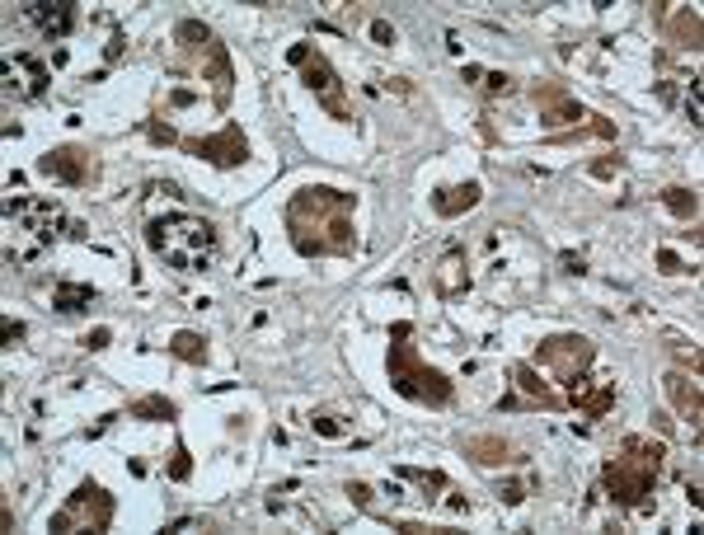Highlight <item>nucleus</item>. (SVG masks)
<instances>
[{"label":"nucleus","instance_id":"7","mask_svg":"<svg viewBox=\"0 0 704 535\" xmlns=\"http://www.w3.org/2000/svg\"><path fill=\"white\" fill-rule=\"evenodd\" d=\"M118 503H113V493H104L94 479H85L76 493H71V503L62 512H52V531L57 535H71V531H108V521H113Z\"/></svg>","mask_w":704,"mask_h":535},{"label":"nucleus","instance_id":"22","mask_svg":"<svg viewBox=\"0 0 704 535\" xmlns=\"http://www.w3.org/2000/svg\"><path fill=\"white\" fill-rule=\"evenodd\" d=\"M174 43L184 47L188 57H193V62H198L202 52H207V47L216 43L212 38V29H207V24H198V19H184V24H179V29H174Z\"/></svg>","mask_w":704,"mask_h":535},{"label":"nucleus","instance_id":"36","mask_svg":"<svg viewBox=\"0 0 704 535\" xmlns=\"http://www.w3.org/2000/svg\"><path fill=\"white\" fill-rule=\"evenodd\" d=\"M348 498L357 507H371V489H367V484H348Z\"/></svg>","mask_w":704,"mask_h":535},{"label":"nucleus","instance_id":"4","mask_svg":"<svg viewBox=\"0 0 704 535\" xmlns=\"http://www.w3.org/2000/svg\"><path fill=\"white\" fill-rule=\"evenodd\" d=\"M395 338L390 352H385V371H390V385H395L404 399H418V404H432V409H446L451 399H456V385L446 381L437 367L423 362V352L414 343H404L409 338V324H395Z\"/></svg>","mask_w":704,"mask_h":535},{"label":"nucleus","instance_id":"10","mask_svg":"<svg viewBox=\"0 0 704 535\" xmlns=\"http://www.w3.org/2000/svg\"><path fill=\"white\" fill-rule=\"evenodd\" d=\"M47 80H52V71H47L43 57H29V52L5 57V99H10V104L38 99V94L47 90Z\"/></svg>","mask_w":704,"mask_h":535},{"label":"nucleus","instance_id":"31","mask_svg":"<svg viewBox=\"0 0 704 535\" xmlns=\"http://www.w3.org/2000/svg\"><path fill=\"white\" fill-rule=\"evenodd\" d=\"M371 38H376L381 47H395V29H390L385 19H371Z\"/></svg>","mask_w":704,"mask_h":535},{"label":"nucleus","instance_id":"18","mask_svg":"<svg viewBox=\"0 0 704 535\" xmlns=\"http://www.w3.org/2000/svg\"><path fill=\"white\" fill-rule=\"evenodd\" d=\"M573 390V409L582 413V418H606V413L615 409V385H597V390H587V376H582L578 385H568Z\"/></svg>","mask_w":704,"mask_h":535},{"label":"nucleus","instance_id":"30","mask_svg":"<svg viewBox=\"0 0 704 535\" xmlns=\"http://www.w3.org/2000/svg\"><path fill=\"white\" fill-rule=\"evenodd\" d=\"M686 113H690V123H695V127L704 123V118H700V80H695V76H690V90H686Z\"/></svg>","mask_w":704,"mask_h":535},{"label":"nucleus","instance_id":"38","mask_svg":"<svg viewBox=\"0 0 704 535\" xmlns=\"http://www.w3.org/2000/svg\"><path fill=\"white\" fill-rule=\"evenodd\" d=\"M5 338H10V343H19V338H24V324H19V320H5Z\"/></svg>","mask_w":704,"mask_h":535},{"label":"nucleus","instance_id":"16","mask_svg":"<svg viewBox=\"0 0 704 535\" xmlns=\"http://www.w3.org/2000/svg\"><path fill=\"white\" fill-rule=\"evenodd\" d=\"M479 198H484V193H479V184H475V179H470V184L437 188V193H432V212H437V216H446V221H456V216H465V212H470V207H475Z\"/></svg>","mask_w":704,"mask_h":535},{"label":"nucleus","instance_id":"11","mask_svg":"<svg viewBox=\"0 0 704 535\" xmlns=\"http://www.w3.org/2000/svg\"><path fill=\"white\" fill-rule=\"evenodd\" d=\"M38 174H47V179H57L66 188H80L94 179V155L80 151V146H57V151L38 155Z\"/></svg>","mask_w":704,"mask_h":535},{"label":"nucleus","instance_id":"9","mask_svg":"<svg viewBox=\"0 0 704 535\" xmlns=\"http://www.w3.org/2000/svg\"><path fill=\"white\" fill-rule=\"evenodd\" d=\"M179 146H184L188 155L212 160V165H221V169H235L249 160V137L235 123H226L221 132H212V137H188V141H179Z\"/></svg>","mask_w":704,"mask_h":535},{"label":"nucleus","instance_id":"28","mask_svg":"<svg viewBox=\"0 0 704 535\" xmlns=\"http://www.w3.org/2000/svg\"><path fill=\"white\" fill-rule=\"evenodd\" d=\"M169 479H174V484H184L188 474H193V456H188V446H174V460H169Z\"/></svg>","mask_w":704,"mask_h":535},{"label":"nucleus","instance_id":"33","mask_svg":"<svg viewBox=\"0 0 704 535\" xmlns=\"http://www.w3.org/2000/svg\"><path fill=\"white\" fill-rule=\"evenodd\" d=\"M108 338H113V329H94V334H85L80 343H85L90 352H99V348H108Z\"/></svg>","mask_w":704,"mask_h":535},{"label":"nucleus","instance_id":"3","mask_svg":"<svg viewBox=\"0 0 704 535\" xmlns=\"http://www.w3.org/2000/svg\"><path fill=\"white\" fill-rule=\"evenodd\" d=\"M5 226H10V240H5V259L10 263H33L43 259L47 249L57 245V235L66 226L62 202L52 198H10L5 202Z\"/></svg>","mask_w":704,"mask_h":535},{"label":"nucleus","instance_id":"2","mask_svg":"<svg viewBox=\"0 0 704 535\" xmlns=\"http://www.w3.org/2000/svg\"><path fill=\"white\" fill-rule=\"evenodd\" d=\"M146 245L165 268L174 273H207L221 254V240H216V226L207 216L193 212H165L146 221Z\"/></svg>","mask_w":704,"mask_h":535},{"label":"nucleus","instance_id":"12","mask_svg":"<svg viewBox=\"0 0 704 535\" xmlns=\"http://www.w3.org/2000/svg\"><path fill=\"white\" fill-rule=\"evenodd\" d=\"M536 108H540V123L545 127H573V132H578V127L587 123L582 104L564 90V85H554V80L536 85Z\"/></svg>","mask_w":704,"mask_h":535},{"label":"nucleus","instance_id":"24","mask_svg":"<svg viewBox=\"0 0 704 535\" xmlns=\"http://www.w3.org/2000/svg\"><path fill=\"white\" fill-rule=\"evenodd\" d=\"M667 38H672L676 47H690V52H695V47H700V15H695V10H676L672 24H667Z\"/></svg>","mask_w":704,"mask_h":535},{"label":"nucleus","instance_id":"21","mask_svg":"<svg viewBox=\"0 0 704 535\" xmlns=\"http://www.w3.org/2000/svg\"><path fill=\"white\" fill-rule=\"evenodd\" d=\"M179 362H193V367H202L207 362V338L198 334V329H179V334H169V343H165Z\"/></svg>","mask_w":704,"mask_h":535},{"label":"nucleus","instance_id":"34","mask_svg":"<svg viewBox=\"0 0 704 535\" xmlns=\"http://www.w3.org/2000/svg\"><path fill=\"white\" fill-rule=\"evenodd\" d=\"M658 263H662V273H686V268H681V259H676L672 249H658Z\"/></svg>","mask_w":704,"mask_h":535},{"label":"nucleus","instance_id":"17","mask_svg":"<svg viewBox=\"0 0 704 535\" xmlns=\"http://www.w3.org/2000/svg\"><path fill=\"white\" fill-rule=\"evenodd\" d=\"M432 282H437V296H465L470 291V273H465V254L460 249H451V254H442V263H437V273H432Z\"/></svg>","mask_w":704,"mask_h":535},{"label":"nucleus","instance_id":"37","mask_svg":"<svg viewBox=\"0 0 704 535\" xmlns=\"http://www.w3.org/2000/svg\"><path fill=\"white\" fill-rule=\"evenodd\" d=\"M498 498H503L507 507H517L521 498H526V493H521V484H503V489H498Z\"/></svg>","mask_w":704,"mask_h":535},{"label":"nucleus","instance_id":"20","mask_svg":"<svg viewBox=\"0 0 704 535\" xmlns=\"http://www.w3.org/2000/svg\"><path fill=\"white\" fill-rule=\"evenodd\" d=\"M465 456L475 460V465H507L512 460V446L498 437V432H484V437H465Z\"/></svg>","mask_w":704,"mask_h":535},{"label":"nucleus","instance_id":"25","mask_svg":"<svg viewBox=\"0 0 704 535\" xmlns=\"http://www.w3.org/2000/svg\"><path fill=\"white\" fill-rule=\"evenodd\" d=\"M174 399L165 395H141L137 404H132V418H141V423H174Z\"/></svg>","mask_w":704,"mask_h":535},{"label":"nucleus","instance_id":"29","mask_svg":"<svg viewBox=\"0 0 704 535\" xmlns=\"http://www.w3.org/2000/svg\"><path fill=\"white\" fill-rule=\"evenodd\" d=\"M479 85H484V94H493V99H498V94H512V90H517V80L507 76V71H489V76L479 80Z\"/></svg>","mask_w":704,"mask_h":535},{"label":"nucleus","instance_id":"6","mask_svg":"<svg viewBox=\"0 0 704 535\" xmlns=\"http://www.w3.org/2000/svg\"><path fill=\"white\" fill-rule=\"evenodd\" d=\"M592 362H597V343L587 334H554L536 348V367L550 371L559 385H578Z\"/></svg>","mask_w":704,"mask_h":535},{"label":"nucleus","instance_id":"26","mask_svg":"<svg viewBox=\"0 0 704 535\" xmlns=\"http://www.w3.org/2000/svg\"><path fill=\"white\" fill-rule=\"evenodd\" d=\"M662 202H667V212L681 216V221H690V216L700 212V198H695V188H681V184L662 188Z\"/></svg>","mask_w":704,"mask_h":535},{"label":"nucleus","instance_id":"1","mask_svg":"<svg viewBox=\"0 0 704 535\" xmlns=\"http://www.w3.org/2000/svg\"><path fill=\"white\" fill-rule=\"evenodd\" d=\"M352 212H357V193H343V188L329 184L301 188L287 202V235L296 254H306V259H348L357 249Z\"/></svg>","mask_w":704,"mask_h":535},{"label":"nucleus","instance_id":"14","mask_svg":"<svg viewBox=\"0 0 704 535\" xmlns=\"http://www.w3.org/2000/svg\"><path fill=\"white\" fill-rule=\"evenodd\" d=\"M667 399H672V409L686 418L690 428L700 432V413H704V390H700V376H686V371H667V381H662Z\"/></svg>","mask_w":704,"mask_h":535},{"label":"nucleus","instance_id":"5","mask_svg":"<svg viewBox=\"0 0 704 535\" xmlns=\"http://www.w3.org/2000/svg\"><path fill=\"white\" fill-rule=\"evenodd\" d=\"M658 470H662V442L629 437L625 451L601 465V484H606V493H611L615 507H643V498L653 493Z\"/></svg>","mask_w":704,"mask_h":535},{"label":"nucleus","instance_id":"13","mask_svg":"<svg viewBox=\"0 0 704 535\" xmlns=\"http://www.w3.org/2000/svg\"><path fill=\"white\" fill-rule=\"evenodd\" d=\"M24 24L43 33L47 43H57L76 29V0H29L24 5Z\"/></svg>","mask_w":704,"mask_h":535},{"label":"nucleus","instance_id":"35","mask_svg":"<svg viewBox=\"0 0 704 535\" xmlns=\"http://www.w3.org/2000/svg\"><path fill=\"white\" fill-rule=\"evenodd\" d=\"M592 174H597V179H611V174H620V155H615V160H597V165H592Z\"/></svg>","mask_w":704,"mask_h":535},{"label":"nucleus","instance_id":"23","mask_svg":"<svg viewBox=\"0 0 704 535\" xmlns=\"http://www.w3.org/2000/svg\"><path fill=\"white\" fill-rule=\"evenodd\" d=\"M90 301H94V287H90V282H57V291H52V306L66 310V315L85 310Z\"/></svg>","mask_w":704,"mask_h":535},{"label":"nucleus","instance_id":"19","mask_svg":"<svg viewBox=\"0 0 704 535\" xmlns=\"http://www.w3.org/2000/svg\"><path fill=\"white\" fill-rule=\"evenodd\" d=\"M512 381H517L521 395H531L540 404V409H564V399L550 390V381H540V371L531 367V362H521V367H512Z\"/></svg>","mask_w":704,"mask_h":535},{"label":"nucleus","instance_id":"32","mask_svg":"<svg viewBox=\"0 0 704 535\" xmlns=\"http://www.w3.org/2000/svg\"><path fill=\"white\" fill-rule=\"evenodd\" d=\"M146 132H151V141H160V146H174V141H179V137H174V127H160V123H146Z\"/></svg>","mask_w":704,"mask_h":535},{"label":"nucleus","instance_id":"8","mask_svg":"<svg viewBox=\"0 0 704 535\" xmlns=\"http://www.w3.org/2000/svg\"><path fill=\"white\" fill-rule=\"evenodd\" d=\"M291 62L301 66V80H306V90L315 94L324 104V113L329 118H338V123H352V108H348V99H343V80H338V71L329 62H324L315 47H291Z\"/></svg>","mask_w":704,"mask_h":535},{"label":"nucleus","instance_id":"27","mask_svg":"<svg viewBox=\"0 0 704 535\" xmlns=\"http://www.w3.org/2000/svg\"><path fill=\"white\" fill-rule=\"evenodd\" d=\"M310 428L320 432V437H334V442L338 437H348V423H338L334 413H310Z\"/></svg>","mask_w":704,"mask_h":535},{"label":"nucleus","instance_id":"15","mask_svg":"<svg viewBox=\"0 0 704 535\" xmlns=\"http://www.w3.org/2000/svg\"><path fill=\"white\" fill-rule=\"evenodd\" d=\"M198 71H202V80L212 85V99H216V108H226L230 104V90H235V71H230V52L221 43H212L207 52L198 57Z\"/></svg>","mask_w":704,"mask_h":535}]
</instances>
